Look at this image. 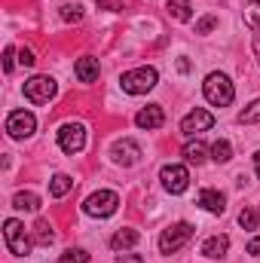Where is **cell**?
Masks as SVG:
<instances>
[{"label": "cell", "mask_w": 260, "mask_h": 263, "mask_svg": "<svg viewBox=\"0 0 260 263\" xmlns=\"http://www.w3.org/2000/svg\"><path fill=\"white\" fill-rule=\"evenodd\" d=\"M239 123H245V126H251V123H260V98L257 101H251L242 114H239Z\"/></svg>", "instance_id": "23"}, {"label": "cell", "mask_w": 260, "mask_h": 263, "mask_svg": "<svg viewBox=\"0 0 260 263\" xmlns=\"http://www.w3.org/2000/svg\"><path fill=\"white\" fill-rule=\"evenodd\" d=\"M3 242H6V248H9L15 257H25V254L31 251V239H28V233H25V223H18L15 217H9V220L3 223Z\"/></svg>", "instance_id": "6"}, {"label": "cell", "mask_w": 260, "mask_h": 263, "mask_svg": "<svg viewBox=\"0 0 260 263\" xmlns=\"http://www.w3.org/2000/svg\"><path fill=\"white\" fill-rule=\"evenodd\" d=\"M117 263H144V257H141V254H120Z\"/></svg>", "instance_id": "32"}, {"label": "cell", "mask_w": 260, "mask_h": 263, "mask_svg": "<svg viewBox=\"0 0 260 263\" xmlns=\"http://www.w3.org/2000/svg\"><path fill=\"white\" fill-rule=\"evenodd\" d=\"M37 129V120H34V114L31 110H12L9 117H6V132L12 135V138H31Z\"/></svg>", "instance_id": "9"}, {"label": "cell", "mask_w": 260, "mask_h": 263, "mask_svg": "<svg viewBox=\"0 0 260 263\" xmlns=\"http://www.w3.org/2000/svg\"><path fill=\"white\" fill-rule=\"evenodd\" d=\"M73 70H77V80H80V83H95V80H98V59L83 55Z\"/></svg>", "instance_id": "14"}, {"label": "cell", "mask_w": 260, "mask_h": 263, "mask_svg": "<svg viewBox=\"0 0 260 263\" xmlns=\"http://www.w3.org/2000/svg\"><path fill=\"white\" fill-rule=\"evenodd\" d=\"M110 156H114V162H120V165H135L138 159H141V147L132 141V138H123V141H117L114 147H110Z\"/></svg>", "instance_id": "11"}, {"label": "cell", "mask_w": 260, "mask_h": 263, "mask_svg": "<svg viewBox=\"0 0 260 263\" xmlns=\"http://www.w3.org/2000/svg\"><path fill=\"white\" fill-rule=\"evenodd\" d=\"M202 92H205L208 104H214V107H227V104H233V98H236V89H233L230 77H227V73H217V70L205 77Z\"/></svg>", "instance_id": "1"}, {"label": "cell", "mask_w": 260, "mask_h": 263, "mask_svg": "<svg viewBox=\"0 0 260 263\" xmlns=\"http://www.w3.org/2000/svg\"><path fill=\"white\" fill-rule=\"evenodd\" d=\"M239 223H242L245 230H257L260 227V214L254 211V208H242V211H239Z\"/></svg>", "instance_id": "24"}, {"label": "cell", "mask_w": 260, "mask_h": 263, "mask_svg": "<svg viewBox=\"0 0 260 263\" xmlns=\"http://www.w3.org/2000/svg\"><path fill=\"white\" fill-rule=\"evenodd\" d=\"M254 172H257V178H260V150L254 153Z\"/></svg>", "instance_id": "34"}, {"label": "cell", "mask_w": 260, "mask_h": 263, "mask_svg": "<svg viewBox=\"0 0 260 263\" xmlns=\"http://www.w3.org/2000/svg\"><path fill=\"white\" fill-rule=\"evenodd\" d=\"M62 18H65V22H80V18H83V6H80V3H65V6H62Z\"/></svg>", "instance_id": "26"}, {"label": "cell", "mask_w": 260, "mask_h": 263, "mask_svg": "<svg viewBox=\"0 0 260 263\" xmlns=\"http://www.w3.org/2000/svg\"><path fill=\"white\" fill-rule=\"evenodd\" d=\"M211 159L214 162H230L233 159V144L230 141H214L211 144Z\"/></svg>", "instance_id": "21"}, {"label": "cell", "mask_w": 260, "mask_h": 263, "mask_svg": "<svg viewBox=\"0 0 260 263\" xmlns=\"http://www.w3.org/2000/svg\"><path fill=\"white\" fill-rule=\"evenodd\" d=\"M214 126V117L208 114V110H202V107H196V110H190L184 120H181V132L184 135H199V132H205V129H211Z\"/></svg>", "instance_id": "10"}, {"label": "cell", "mask_w": 260, "mask_h": 263, "mask_svg": "<svg viewBox=\"0 0 260 263\" xmlns=\"http://www.w3.org/2000/svg\"><path fill=\"white\" fill-rule=\"evenodd\" d=\"M159 181H162V187H165L172 196H178V193H184V190L190 187V172H187L184 165H162Z\"/></svg>", "instance_id": "8"}, {"label": "cell", "mask_w": 260, "mask_h": 263, "mask_svg": "<svg viewBox=\"0 0 260 263\" xmlns=\"http://www.w3.org/2000/svg\"><path fill=\"white\" fill-rule=\"evenodd\" d=\"M178 70H181V73H187V70H190V62H187V59H181V62H178Z\"/></svg>", "instance_id": "33"}, {"label": "cell", "mask_w": 260, "mask_h": 263, "mask_svg": "<svg viewBox=\"0 0 260 263\" xmlns=\"http://www.w3.org/2000/svg\"><path fill=\"white\" fill-rule=\"evenodd\" d=\"M95 3H98L101 9H123V3H126V0H95Z\"/></svg>", "instance_id": "30"}, {"label": "cell", "mask_w": 260, "mask_h": 263, "mask_svg": "<svg viewBox=\"0 0 260 263\" xmlns=\"http://www.w3.org/2000/svg\"><path fill=\"white\" fill-rule=\"evenodd\" d=\"M196 205H202L205 211H211V214H224V208H227V199H224V193L220 190H202L199 193V199H196Z\"/></svg>", "instance_id": "13"}, {"label": "cell", "mask_w": 260, "mask_h": 263, "mask_svg": "<svg viewBox=\"0 0 260 263\" xmlns=\"http://www.w3.org/2000/svg\"><path fill=\"white\" fill-rule=\"evenodd\" d=\"M59 147L65 150V153H80L83 147H86V126L83 123H65L62 129H59Z\"/></svg>", "instance_id": "7"}, {"label": "cell", "mask_w": 260, "mask_h": 263, "mask_svg": "<svg viewBox=\"0 0 260 263\" xmlns=\"http://www.w3.org/2000/svg\"><path fill=\"white\" fill-rule=\"evenodd\" d=\"M55 92H59V86H55V80L52 77H31L28 83H25V98L31 101V104H49L52 98H55Z\"/></svg>", "instance_id": "5"}, {"label": "cell", "mask_w": 260, "mask_h": 263, "mask_svg": "<svg viewBox=\"0 0 260 263\" xmlns=\"http://www.w3.org/2000/svg\"><path fill=\"white\" fill-rule=\"evenodd\" d=\"M12 208H18V211H37L40 208V196L37 193H15L12 196Z\"/></svg>", "instance_id": "18"}, {"label": "cell", "mask_w": 260, "mask_h": 263, "mask_svg": "<svg viewBox=\"0 0 260 263\" xmlns=\"http://www.w3.org/2000/svg\"><path fill=\"white\" fill-rule=\"evenodd\" d=\"M245 251H248L251 257H260V236H254V239L248 242V248H245Z\"/></svg>", "instance_id": "31"}, {"label": "cell", "mask_w": 260, "mask_h": 263, "mask_svg": "<svg viewBox=\"0 0 260 263\" xmlns=\"http://www.w3.org/2000/svg\"><path fill=\"white\" fill-rule=\"evenodd\" d=\"M165 123V114H162V107L159 104H150V107H144V110H138V117H135V126L138 129H159Z\"/></svg>", "instance_id": "12"}, {"label": "cell", "mask_w": 260, "mask_h": 263, "mask_svg": "<svg viewBox=\"0 0 260 263\" xmlns=\"http://www.w3.org/2000/svg\"><path fill=\"white\" fill-rule=\"evenodd\" d=\"M117 208H120V196L114 190H98V193H92L83 202V211L89 217H110Z\"/></svg>", "instance_id": "4"}, {"label": "cell", "mask_w": 260, "mask_h": 263, "mask_svg": "<svg viewBox=\"0 0 260 263\" xmlns=\"http://www.w3.org/2000/svg\"><path fill=\"white\" fill-rule=\"evenodd\" d=\"M59 263H89V251H83V248H67L65 254L59 257Z\"/></svg>", "instance_id": "25"}, {"label": "cell", "mask_w": 260, "mask_h": 263, "mask_svg": "<svg viewBox=\"0 0 260 263\" xmlns=\"http://www.w3.org/2000/svg\"><path fill=\"white\" fill-rule=\"evenodd\" d=\"M156 83H159V73H156L153 67H135V70H126V73L120 77V86H123V92H129V95H144V92H150Z\"/></svg>", "instance_id": "2"}, {"label": "cell", "mask_w": 260, "mask_h": 263, "mask_svg": "<svg viewBox=\"0 0 260 263\" xmlns=\"http://www.w3.org/2000/svg\"><path fill=\"white\" fill-rule=\"evenodd\" d=\"M12 67H15V49H12V46H6V49H3V70H6V73H12Z\"/></svg>", "instance_id": "28"}, {"label": "cell", "mask_w": 260, "mask_h": 263, "mask_svg": "<svg viewBox=\"0 0 260 263\" xmlns=\"http://www.w3.org/2000/svg\"><path fill=\"white\" fill-rule=\"evenodd\" d=\"M214 28H217V18H214V15H205V18L196 22V34H208V31H214Z\"/></svg>", "instance_id": "27"}, {"label": "cell", "mask_w": 260, "mask_h": 263, "mask_svg": "<svg viewBox=\"0 0 260 263\" xmlns=\"http://www.w3.org/2000/svg\"><path fill=\"white\" fill-rule=\"evenodd\" d=\"M34 62H37V59H34V52H31V49H18V65L34 67Z\"/></svg>", "instance_id": "29"}, {"label": "cell", "mask_w": 260, "mask_h": 263, "mask_svg": "<svg viewBox=\"0 0 260 263\" xmlns=\"http://www.w3.org/2000/svg\"><path fill=\"white\" fill-rule=\"evenodd\" d=\"M190 239H193V223H187V220L172 223V227L162 230V236H159V254H175V251H181Z\"/></svg>", "instance_id": "3"}, {"label": "cell", "mask_w": 260, "mask_h": 263, "mask_svg": "<svg viewBox=\"0 0 260 263\" xmlns=\"http://www.w3.org/2000/svg\"><path fill=\"white\" fill-rule=\"evenodd\" d=\"M34 239H37L40 245H52L55 233H52V227H49L46 220H37V227H34Z\"/></svg>", "instance_id": "22"}, {"label": "cell", "mask_w": 260, "mask_h": 263, "mask_svg": "<svg viewBox=\"0 0 260 263\" xmlns=\"http://www.w3.org/2000/svg\"><path fill=\"white\" fill-rule=\"evenodd\" d=\"M184 159L190 162V165H202L205 159H208V147L202 144V141H190V144H184Z\"/></svg>", "instance_id": "16"}, {"label": "cell", "mask_w": 260, "mask_h": 263, "mask_svg": "<svg viewBox=\"0 0 260 263\" xmlns=\"http://www.w3.org/2000/svg\"><path fill=\"white\" fill-rule=\"evenodd\" d=\"M169 12H172L178 22H190L193 6H190V0H169Z\"/></svg>", "instance_id": "19"}, {"label": "cell", "mask_w": 260, "mask_h": 263, "mask_svg": "<svg viewBox=\"0 0 260 263\" xmlns=\"http://www.w3.org/2000/svg\"><path fill=\"white\" fill-rule=\"evenodd\" d=\"M70 187H73V178H70V175H55V178L49 181V193L55 199H62Z\"/></svg>", "instance_id": "20"}, {"label": "cell", "mask_w": 260, "mask_h": 263, "mask_svg": "<svg viewBox=\"0 0 260 263\" xmlns=\"http://www.w3.org/2000/svg\"><path fill=\"white\" fill-rule=\"evenodd\" d=\"M138 239H141L138 230H120V233L110 239V248H114V251H126V248H135V245H138Z\"/></svg>", "instance_id": "17"}, {"label": "cell", "mask_w": 260, "mask_h": 263, "mask_svg": "<svg viewBox=\"0 0 260 263\" xmlns=\"http://www.w3.org/2000/svg\"><path fill=\"white\" fill-rule=\"evenodd\" d=\"M227 248H230V239L227 236H211V239L202 242V254L205 257H224Z\"/></svg>", "instance_id": "15"}]
</instances>
